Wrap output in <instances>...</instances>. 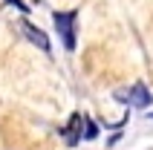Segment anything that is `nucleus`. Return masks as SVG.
<instances>
[{"label": "nucleus", "mask_w": 153, "mask_h": 150, "mask_svg": "<svg viewBox=\"0 0 153 150\" xmlns=\"http://www.w3.org/2000/svg\"><path fill=\"white\" fill-rule=\"evenodd\" d=\"M116 101L119 104H127V107H136V110H147L153 104V95L142 81H136V84H130V87L116 90Z\"/></svg>", "instance_id": "nucleus-1"}, {"label": "nucleus", "mask_w": 153, "mask_h": 150, "mask_svg": "<svg viewBox=\"0 0 153 150\" xmlns=\"http://www.w3.org/2000/svg\"><path fill=\"white\" fill-rule=\"evenodd\" d=\"M75 20H78L75 9H69V12H55V15H52V23H55V29H58L67 52H75Z\"/></svg>", "instance_id": "nucleus-2"}, {"label": "nucleus", "mask_w": 153, "mask_h": 150, "mask_svg": "<svg viewBox=\"0 0 153 150\" xmlns=\"http://www.w3.org/2000/svg\"><path fill=\"white\" fill-rule=\"evenodd\" d=\"M20 29H23V35H26V38H29V41H32L41 52H46V55L52 52V43H49V38H46L43 29H38V26L29 23V20H20Z\"/></svg>", "instance_id": "nucleus-3"}, {"label": "nucleus", "mask_w": 153, "mask_h": 150, "mask_svg": "<svg viewBox=\"0 0 153 150\" xmlns=\"http://www.w3.org/2000/svg\"><path fill=\"white\" fill-rule=\"evenodd\" d=\"M81 124H84V116H81V113H72V116H69V124L61 130V136H64V142H67L69 147H75V144L81 142Z\"/></svg>", "instance_id": "nucleus-4"}, {"label": "nucleus", "mask_w": 153, "mask_h": 150, "mask_svg": "<svg viewBox=\"0 0 153 150\" xmlns=\"http://www.w3.org/2000/svg\"><path fill=\"white\" fill-rule=\"evenodd\" d=\"M84 124H87L84 127V139H87V142H93L95 136H98V127L93 124V118H87V116H84Z\"/></svg>", "instance_id": "nucleus-5"}, {"label": "nucleus", "mask_w": 153, "mask_h": 150, "mask_svg": "<svg viewBox=\"0 0 153 150\" xmlns=\"http://www.w3.org/2000/svg\"><path fill=\"white\" fill-rule=\"evenodd\" d=\"M9 3H12V6H15V9H20V12H29V6H26L23 0H9Z\"/></svg>", "instance_id": "nucleus-6"}, {"label": "nucleus", "mask_w": 153, "mask_h": 150, "mask_svg": "<svg viewBox=\"0 0 153 150\" xmlns=\"http://www.w3.org/2000/svg\"><path fill=\"white\" fill-rule=\"evenodd\" d=\"M29 3H41V0H29Z\"/></svg>", "instance_id": "nucleus-7"}, {"label": "nucleus", "mask_w": 153, "mask_h": 150, "mask_svg": "<svg viewBox=\"0 0 153 150\" xmlns=\"http://www.w3.org/2000/svg\"><path fill=\"white\" fill-rule=\"evenodd\" d=\"M150 118H153V113H150Z\"/></svg>", "instance_id": "nucleus-8"}]
</instances>
